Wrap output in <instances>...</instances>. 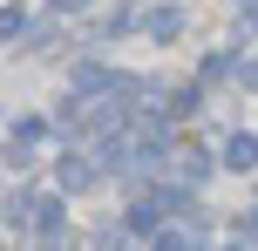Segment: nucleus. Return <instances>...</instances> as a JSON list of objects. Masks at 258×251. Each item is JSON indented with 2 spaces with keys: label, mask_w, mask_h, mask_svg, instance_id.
Listing matches in <instances>:
<instances>
[{
  "label": "nucleus",
  "mask_w": 258,
  "mask_h": 251,
  "mask_svg": "<svg viewBox=\"0 0 258 251\" xmlns=\"http://www.w3.org/2000/svg\"><path fill=\"white\" fill-rule=\"evenodd\" d=\"M41 143H48V116H21V122H14V136H7V149H0L7 170H27Z\"/></svg>",
  "instance_id": "obj_1"
},
{
  "label": "nucleus",
  "mask_w": 258,
  "mask_h": 251,
  "mask_svg": "<svg viewBox=\"0 0 258 251\" xmlns=\"http://www.w3.org/2000/svg\"><path fill=\"white\" fill-rule=\"evenodd\" d=\"M136 27L150 41H177L183 34V7H170V0H156V7H136Z\"/></svg>",
  "instance_id": "obj_2"
},
{
  "label": "nucleus",
  "mask_w": 258,
  "mask_h": 251,
  "mask_svg": "<svg viewBox=\"0 0 258 251\" xmlns=\"http://www.w3.org/2000/svg\"><path fill=\"white\" fill-rule=\"evenodd\" d=\"M48 7H61V14H82V7H89V0H48Z\"/></svg>",
  "instance_id": "obj_6"
},
{
  "label": "nucleus",
  "mask_w": 258,
  "mask_h": 251,
  "mask_svg": "<svg viewBox=\"0 0 258 251\" xmlns=\"http://www.w3.org/2000/svg\"><path fill=\"white\" fill-rule=\"evenodd\" d=\"M224 163L231 170H258V136H231L224 143Z\"/></svg>",
  "instance_id": "obj_4"
},
{
  "label": "nucleus",
  "mask_w": 258,
  "mask_h": 251,
  "mask_svg": "<svg viewBox=\"0 0 258 251\" xmlns=\"http://www.w3.org/2000/svg\"><path fill=\"white\" fill-rule=\"evenodd\" d=\"M102 177V163H89V149H68L61 156V190H89Z\"/></svg>",
  "instance_id": "obj_3"
},
{
  "label": "nucleus",
  "mask_w": 258,
  "mask_h": 251,
  "mask_svg": "<svg viewBox=\"0 0 258 251\" xmlns=\"http://www.w3.org/2000/svg\"><path fill=\"white\" fill-rule=\"evenodd\" d=\"M21 27H27V7H21V0H14V7H0V41H14Z\"/></svg>",
  "instance_id": "obj_5"
}]
</instances>
